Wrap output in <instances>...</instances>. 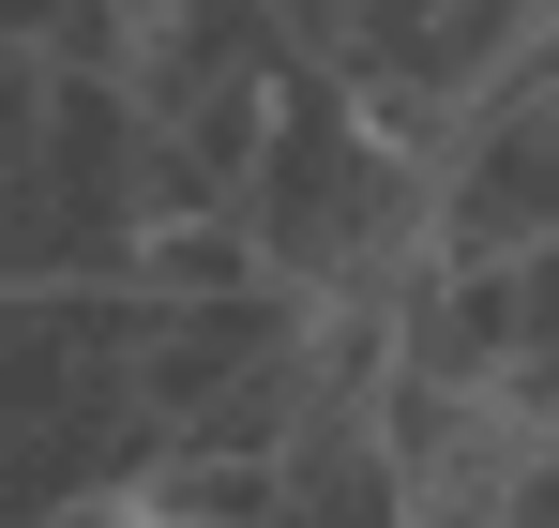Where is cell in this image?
<instances>
[{
    "label": "cell",
    "mask_w": 559,
    "mask_h": 528,
    "mask_svg": "<svg viewBox=\"0 0 559 528\" xmlns=\"http://www.w3.org/2000/svg\"><path fill=\"white\" fill-rule=\"evenodd\" d=\"M0 46H31L46 76H121V0H0Z\"/></svg>",
    "instance_id": "obj_3"
},
{
    "label": "cell",
    "mask_w": 559,
    "mask_h": 528,
    "mask_svg": "<svg viewBox=\"0 0 559 528\" xmlns=\"http://www.w3.org/2000/svg\"><path fill=\"white\" fill-rule=\"evenodd\" d=\"M545 242H559V31L468 106L439 136V167H424V257L439 272H514Z\"/></svg>",
    "instance_id": "obj_2"
},
{
    "label": "cell",
    "mask_w": 559,
    "mask_h": 528,
    "mask_svg": "<svg viewBox=\"0 0 559 528\" xmlns=\"http://www.w3.org/2000/svg\"><path fill=\"white\" fill-rule=\"evenodd\" d=\"M46 528H152V499L121 483V499H76V514H46Z\"/></svg>",
    "instance_id": "obj_4"
},
{
    "label": "cell",
    "mask_w": 559,
    "mask_h": 528,
    "mask_svg": "<svg viewBox=\"0 0 559 528\" xmlns=\"http://www.w3.org/2000/svg\"><path fill=\"white\" fill-rule=\"evenodd\" d=\"M227 227H242L258 287L318 302V317H393V287L424 272V152H393L348 106V76L302 61L273 91V136L227 196Z\"/></svg>",
    "instance_id": "obj_1"
}]
</instances>
